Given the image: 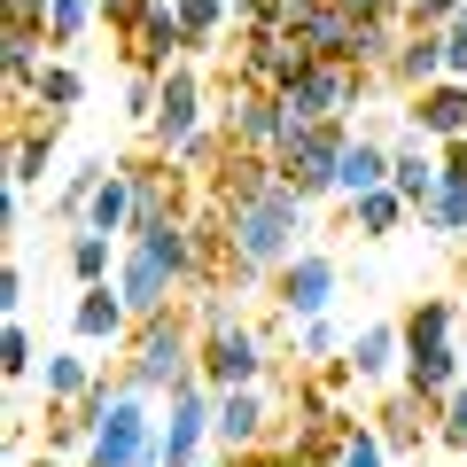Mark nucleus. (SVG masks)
Masks as SVG:
<instances>
[{
    "mask_svg": "<svg viewBox=\"0 0 467 467\" xmlns=\"http://www.w3.org/2000/svg\"><path fill=\"white\" fill-rule=\"evenodd\" d=\"M374 429H382L389 460H420V451L436 444V405H420L413 389H389L382 413H374Z\"/></svg>",
    "mask_w": 467,
    "mask_h": 467,
    "instance_id": "16",
    "label": "nucleus"
},
{
    "mask_svg": "<svg viewBox=\"0 0 467 467\" xmlns=\"http://www.w3.org/2000/svg\"><path fill=\"white\" fill-rule=\"evenodd\" d=\"M156 101H164V78H156V70H133V78H125V117H133L140 133H149Z\"/></svg>",
    "mask_w": 467,
    "mask_h": 467,
    "instance_id": "38",
    "label": "nucleus"
},
{
    "mask_svg": "<svg viewBox=\"0 0 467 467\" xmlns=\"http://www.w3.org/2000/svg\"><path fill=\"white\" fill-rule=\"evenodd\" d=\"M218 211H226V202H218ZM304 234H312V202H304L288 180L273 187L265 202H234L226 211V265H218V281H242V288L273 281L296 250H312Z\"/></svg>",
    "mask_w": 467,
    "mask_h": 467,
    "instance_id": "1",
    "label": "nucleus"
},
{
    "mask_svg": "<svg viewBox=\"0 0 467 467\" xmlns=\"http://www.w3.org/2000/svg\"><path fill=\"white\" fill-rule=\"evenodd\" d=\"M444 70L467 78V8H460V24H444Z\"/></svg>",
    "mask_w": 467,
    "mask_h": 467,
    "instance_id": "41",
    "label": "nucleus"
},
{
    "mask_svg": "<svg viewBox=\"0 0 467 467\" xmlns=\"http://www.w3.org/2000/svg\"><path fill=\"white\" fill-rule=\"evenodd\" d=\"M374 187H389V149L358 125V140L343 149V164H335V195L343 202H358V195H374Z\"/></svg>",
    "mask_w": 467,
    "mask_h": 467,
    "instance_id": "22",
    "label": "nucleus"
},
{
    "mask_svg": "<svg viewBox=\"0 0 467 467\" xmlns=\"http://www.w3.org/2000/svg\"><path fill=\"white\" fill-rule=\"evenodd\" d=\"M47 63H55V39L39 32V24H8V32H0V70H8V94L16 101H32V86H39Z\"/></svg>",
    "mask_w": 467,
    "mask_h": 467,
    "instance_id": "19",
    "label": "nucleus"
},
{
    "mask_svg": "<svg viewBox=\"0 0 467 467\" xmlns=\"http://www.w3.org/2000/svg\"><path fill=\"white\" fill-rule=\"evenodd\" d=\"M304 0H234V32H288Z\"/></svg>",
    "mask_w": 467,
    "mask_h": 467,
    "instance_id": "33",
    "label": "nucleus"
},
{
    "mask_svg": "<svg viewBox=\"0 0 467 467\" xmlns=\"http://www.w3.org/2000/svg\"><path fill=\"white\" fill-rule=\"evenodd\" d=\"M335 288H343V265L327 250H296L281 273H273V312L281 319H327Z\"/></svg>",
    "mask_w": 467,
    "mask_h": 467,
    "instance_id": "9",
    "label": "nucleus"
},
{
    "mask_svg": "<svg viewBox=\"0 0 467 467\" xmlns=\"http://www.w3.org/2000/svg\"><path fill=\"white\" fill-rule=\"evenodd\" d=\"M133 202H140V187H133V171H125V156H117V164H109V180H101V195L86 202V218H78V226L117 234V242H125V234H133Z\"/></svg>",
    "mask_w": 467,
    "mask_h": 467,
    "instance_id": "23",
    "label": "nucleus"
},
{
    "mask_svg": "<svg viewBox=\"0 0 467 467\" xmlns=\"http://www.w3.org/2000/svg\"><path fill=\"white\" fill-rule=\"evenodd\" d=\"M117 296L133 304V319H156V312H171V304H187V288H180V273H171L156 250L125 242V265H117Z\"/></svg>",
    "mask_w": 467,
    "mask_h": 467,
    "instance_id": "10",
    "label": "nucleus"
},
{
    "mask_svg": "<svg viewBox=\"0 0 467 467\" xmlns=\"http://www.w3.org/2000/svg\"><path fill=\"white\" fill-rule=\"evenodd\" d=\"M32 467H63V460H55V451H39V460H32Z\"/></svg>",
    "mask_w": 467,
    "mask_h": 467,
    "instance_id": "46",
    "label": "nucleus"
},
{
    "mask_svg": "<svg viewBox=\"0 0 467 467\" xmlns=\"http://www.w3.org/2000/svg\"><path fill=\"white\" fill-rule=\"evenodd\" d=\"M0 374H8V382H32V374H39V343H32V327H24V319H8V327H0Z\"/></svg>",
    "mask_w": 467,
    "mask_h": 467,
    "instance_id": "32",
    "label": "nucleus"
},
{
    "mask_svg": "<svg viewBox=\"0 0 467 467\" xmlns=\"http://www.w3.org/2000/svg\"><path fill=\"white\" fill-rule=\"evenodd\" d=\"M405 133H420V140H467V78H436V86H420V94H405Z\"/></svg>",
    "mask_w": 467,
    "mask_h": 467,
    "instance_id": "12",
    "label": "nucleus"
},
{
    "mask_svg": "<svg viewBox=\"0 0 467 467\" xmlns=\"http://www.w3.org/2000/svg\"><path fill=\"white\" fill-rule=\"evenodd\" d=\"M211 117H218V109H211V94H202V70H195V63L164 70V101H156V117H149V149H156V156H180Z\"/></svg>",
    "mask_w": 467,
    "mask_h": 467,
    "instance_id": "8",
    "label": "nucleus"
},
{
    "mask_svg": "<svg viewBox=\"0 0 467 467\" xmlns=\"http://www.w3.org/2000/svg\"><path fill=\"white\" fill-rule=\"evenodd\" d=\"M86 24H101V0H55V16H47V39L55 47H78Z\"/></svg>",
    "mask_w": 467,
    "mask_h": 467,
    "instance_id": "34",
    "label": "nucleus"
},
{
    "mask_svg": "<svg viewBox=\"0 0 467 467\" xmlns=\"http://www.w3.org/2000/svg\"><path fill=\"white\" fill-rule=\"evenodd\" d=\"M460 382H467V350H460V335H451V343H420V350H405L398 389H413L420 405H444Z\"/></svg>",
    "mask_w": 467,
    "mask_h": 467,
    "instance_id": "14",
    "label": "nucleus"
},
{
    "mask_svg": "<svg viewBox=\"0 0 467 467\" xmlns=\"http://www.w3.org/2000/svg\"><path fill=\"white\" fill-rule=\"evenodd\" d=\"M350 140H358V125H350V117H327V125L296 133L281 156H273V164H281V180L296 187L304 202H327V195H335V164H343Z\"/></svg>",
    "mask_w": 467,
    "mask_h": 467,
    "instance_id": "4",
    "label": "nucleus"
},
{
    "mask_svg": "<svg viewBox=\"0 0 467 467\" xmlns=\"http://www.w3.org/2000/svg\"><path fill=\"white\" fill-rule=\"evenodd\" d=\"M78 101H86V70L78 63H47V70H39V86H32V109H78Z\"/></svg>",
    "mask_w": 467,
    "mask_h": 467,
    "instance_id": "31",
    "label": "nucleus"
},
{
    "mask_svg": "<svg viewBox=\"0 0 467 467\" xmlns=\"http://www.w3.org/2000/svg\"><path fill=\"white\" fill-rule=\"evenodd\" d=\"M211 420H218V389L202 382H180L164 398V420H156V460L164 467H202V451H211Z\"/></svg>",
    "mask_w": 467,
    "mask_h": 467,
    "instance_id": "3",
    "label": "nucleus"
},
{
    "mask_svg": "<svg viewBox=\"0 0 467 467\" xmlns=\"http://www.w3.org/2000/svg\"><path fill=\"white\" fill-rule=\"evenodd\" d=\"M63 265H70L78 288H101V281H117V265H125V242H117V234H94V226H70Z\"/></svg>",
    "mask_w": 467,
    "mask_h": 467,
    "instance_id": "21",
    "label": "nucleus"
},
{
    "mask_svg": "<svg viewBox=\"0 0 467 467\" xmlns=\"http://www.w3.org/2000/svg\"><path fill=\"white\" fill-rule=\"evenodd\" d=\"M405 327V350H420V343H451L460 335V296H420L413 312L398 319Z\"/></svg>",
    "mask_w": 467,
    "mask_h": 467,
    "instance_id": "28",
    "label": "nucleus"
},
{
    "mask_svg": "<svg viewBox=\"0 0 467 467\" xmlns=\"http://www.w3.org/2000/svg\"><path fill=\"white\" fill-rule=\"evenodd\" d=\"M398 8H405V24H413V32H444V24H460L467 0H398Z\"/></svg>",
    "mask_w": 467,
    "mask_h": 467,
    "instance_id": "39",
    "label": "nucleus"
},
{
    "mask_svg": "<svg viewBox=\"0 0 467 467\" xmlns=\"http://www.w3.org/2000/svg\"><path fill=\"white\" fill-rule=\"evenodd\" d=\"M343 358L358 367V382H389V374H405V327L398 319H367L343 343Z\"/></svg>",
    "mask_w": 467,
    "mask_h": 467,
    "instance_id": "18",
    "label": "nucleus"
},
{
    "mask_svg": "<svg viewBox=\"0 0 467 467\" xmlns=\"http://www.w3.org/2000/svg\"><path fill=\"white\" fill-rule=\"evenodd\" d=\"M460 350H467V335H460Z\"/></svg>",
    "mask_w": 467,
    "mask_h": 467,
    "instance_id": "47",
    "label": "nucleus"
},
{
    "mask_svg": "<svg viewBox=\"0 0 467 467\" xmlns=\"http://www.w3.org/2000/svg\"><path fill=\"white\" fill-rule=\"evenodd\" d=\"M63 109H39V117H16V133H8V187H39L63 149Z\"/></svg>",
    "mask_w": 467,
    "mask_h": 467,
    "instance_id": "13",
    "label": "nucleus"
},
{
    "mask_svg": "<svg viewBox=\"0 0 467 467\" xmlns=\"http://www.w3.org/2000/svg\"><path fill=\"white\" fill-rule=\"evenodd\" d=\"M350 16H398V0H343Z\"/></svg>",
    "mask_w": 467,
    "mask_h": 467,
    "instance_id": "45",
    "label": "nucleus"
},
{
    "mask_svg": "<svg viewBox=\"0 0 467 467\" xmlns=\"http://www.w3.org/2000/svg\"><path fill=\"white\" fill-rule=\"evenodd\" d=\"M94 382H101V367H94V358H78V350H47V367H39L47 405H78Z\"/></svg>",
    "mask_w": 467,
    "mask_h": 467,
    "instance_id": "25",
    "label": "nucleus"
},
{
    "mask_svg": "<svg viewBox=\"0 0 467 467\" xmlns=\"http://www.w3.org/2000/svg\"><path fill=\"white\" fill-rule=\"evenodd\" d=\"M413 226L420 234H444L451 250H467V180H444V187H436V202L413 218Z\"/></svg>",
    "mask_w": 467,
    "mask_h": 467,
    "instance_id": "29",
    "label": "nucleus"
},
{
    "mask_svg": "<svg viewBox=\"0 0 467 467\" xmlns=\"http://www.w3.org/2000/svg\"><path fill=\"white\" fill-rule=\"evenodd\" d=\"M312 374H319V382H327V389H335V398H343V389H350V382H358V367H350L343 350H335V358H319V367H312Z\"/></svg>",
    "mask_w": 467,
    "mask_h": 467,
    "instance_id": "43",
    "label": "nucleus"
},
{
    "mask_svg": "<svg viewBox=\"0 0 467 467\" xmlns=\"http://www.w3.org/2000/svg\"><path fill=\"white\" fill-rule=\"evenodd\" d=\"M218 133H226L234 149H250V156H281L288 149V101L265 94V86H226Z\"/></svg>",
    "mask_w": 467,
    "mask_h": 467,
    "instance_id": "7",
    "label": "nucleus"
},
{
    "mask_svg": "<svg viewBox=\"0 0 467 467\" xmlns=\"http://www.w3.org/2000/svg\"><path fill=\"white\" fill-rule=\"evenodd\" d=\"M211 444L226 451V460H242V451H265V444H273L265 382H257V389H218V420H211Z\"/></svg>",
    "mask_w": 467,
    "mask_h": 467,
    "instance_id": "11",
    "label": "nucleus"
},
{
    "mask_svg": "<svg viewBox=\"0 0 467 467\" xmlns=\"http://www.w3.org/2000/svg\"><path fill=\"white\" fill-rule=\"evenodd\" d=\"M0 16H8V24H39V32H47L55 0H0Z\"/></svg>",
    "mask_w": 467,
    "mask_h": 467,
    "instance_id": "42",
    "label": "nucleus"
},
{
    "mask_svg": "<svg viewBox=\"0 0 467 467\" xmlns=\"http://www.w3.org/2000/svg\"><path fill=\"white\" fill-rule=\"evenodd\" d=\"M288 413H296V429H343L350 436V413L335 405V389L319 382V374H296V382H288Z\"/></svg>",
    "mask_w": 467,
    "mask_h": 467,
    "instance_id": "26",
    "label": "nucleus"
},
{
    "mask_svg": "<svg viewBox=\"0 0 467 467\" xmlns=\"http://www.w3.org/2000/svg\"><path fill=\"white\" fill-rule=\"evenodd\" d=\"M413 218V202L398 195V187H374V195H358L350 202V226H358V242H389V234Z\"/></svg>",
    "mask_w": 467,
    "mask_h": 467,
    "instance_id": "27",
    "label": "nucleus"
},
{
    "mask_svg": "<svg viewBox=\"0 0 467 467\" xmlns=\"http://www.w3.org/2000/svg\"><path fill=\"white\" fill-rule=\"evenodd\" d=\"M436 467H444V460H436Z\"/></svg>",
    "mask_w": 467,
    "mask_h": 467,
    "instance_id": "48",
    "label": "nucleus"
},
{
    "mask_svg": "<svg viewBox=\"0 0 467 467\" xmlns=\"http://www.w3.org/2000/svg\"><path fill=\"white\" fill-rule=\"evenodd\" d=\"M436 451H451V460H467V382L451 389L444 405H436Z\"/></svg>",
    "mask_w": 467,
    "mask_h": 467,
    "instance_id": "36",
    "label": "nucleus"
},
{
    "mask_svg": "<svg viewBox=\"0 0 467 467\" xmlns=\"http://www.w3.org/2000/svg\"><path fill=\"white\" fill-rule=\"evenodd\" d=\"M117 374L133 389H149V398H171L180 382H195L202 374V327L187 319V304H171V312H156V319H133Z\"/></svg>",
    "mask_w": 467,
    "mask_h": 467,
    "instance_id": "2",
    "label": "nucleus"
},
{
    "mask_svg": "<svg viewBox=\"0 0 467 467\" xmlns=\"http://www.w3.org/2000/svg\"><path fill=\"white\" fill-rule=\"evenodd\" d=\"M319 55L304 47L296 32H234V86H265V94H288V86L312 70Z\"/></svg>",
    "mask_w": 467,
    "mask_h": 467,
    "instance_id": "6",
    "label": "nucleus"
},
{
    "mask_svg": "<svg viewBox=\"0 0 467 467\" xmlns=\"http://www.w3.org/2000/svg\"><path fill=\"white\" fill-rule=\"evenodd\" d=\"M273 358H281V350H273L250 319H226V327L202 335V382L211 389H257L273 374Z\"/></svg>",
    "mask_w": 467,
    "mask_h": 467,
    "instance_id": "5",
    "label": "nucleus"
},
{
    "mask_svg": "<svg viewBox=\"0 0 467 467\" xmlns=\"http://www.w3.org/2000/svg\"><path fill=\"white\" fill-rule=\"evenodd\" d=\"M335 467H389V444H382V429L350 413V436H343V460H335Z\"/></svg>",
    "mask_w": 467,
    "mask_h": 467,
    "instance_id": "35",
    "label": "nucleus"
},
{
    "mask_svg": "<svg viewBox=\"0 0 467 467\" xmlns=\"http://www.w3.org/2000/svg\"><path fill=\"white\" fill-rule=\"evenodd\" d=\"M288 32H296L312 55H335V63H343V55H350V32H358V16H350L343 0H304Z\"/></svg>",
    "mask_w": 467,
    "mask_h": 467,
    "instance_id": "20",
    "label": "nucleus"
},
{
    "mask_svg": "<svg viewBox=\"0 0 467 467\" xmlns=\"http://www.w3.org/2000/svg\"><path fill=\"white\" fill-rule=\"evenodd\" d=\"M389 187H398L405 202H413V218L436 202V187H444V164H436V140H420V133H405L398 149H389Z\"/></svg>",
    "mask_w": 467,
    "mask_h": 467,
    "instance_id": "17",
    "label": "nucleus"
},
{
    "mask_svg": "<svg viewBox=\"0 0 467 467\" xmlns=\"http://www.w3.org/2000/svg\"><path fill=\"white\" fill-rule=\"evenodd\" d=\"M109 164H117V156H86V164H70V180L55 187V218H70V226H78L86 202H94V195H101V180H109Z\"/></svg>",
    "mask_w": 467,
    "mask_h": 467,
    "instance_id": "30",
    "label": "nucleus"
},
{
    "mask_svg": "<svg viewBox=\"0 0 467 467\" xmlns=\"http://www.w3.org/2000/svg\"><path fill=\"white\" fill-rule=\"evenodd\" d=\"M70 335H78L86 350H117L125 335H133V304L117 296V281L78 288V304H70Z\"/></svg>",
    "mask_w": 467,
    "mask_h": 467,
    "instance_id": "15",
    "label": "nucleus"
},
{
    "mask_svg": "<svg viewBox=\"0 0 467 467\" xmlns=\"http://www.w3.org/2000/svg\"><path fill=\"white\" fill-rule=\"evenodd\" d=\"M343 343H350V335L335 327V319H296V358H312V367H319V358H335Z\"/></svg>",
    "mask_w": 467,
    "mask_h": 467,
    "instance_id": "37",
    "label": "nucleus"
},
{
    "mask_svg": "<svg viewBox=\"0 0 467 467\" xmlns=\"http://www.w3.org/2000/svg\"><path fill=\"white\" fill-rule=\"evenodd\" d=\"M436 78H451L444 70V32H405L398 63H389V86H398V94H420V86H436Z\"/></svg>",
    "mask_w": 467,
    "mask_h": 467,
    "instance_id": "24",
    "label": "nucleus"
},
{
    "mask_svg": "<svg viewBox=\"0 0 467 467\" xmlns=\"http://www.w3.org/2000/svg\"><path fill=\"white\" fill-rule=\"evenodd\" d=\"M0 312L24 319V265H0Z\"/></svg>",
    "mask_w": 467,
    "mask_h": 467,
    "instance_id": "44",
    "label": "nucleus"
},
{
    "mask_svg": "<svg viewBox=\"0 0 467 467\" xmlns=\"http://www.w3.org/2000/svg\"><path fill=\"white\" fill-rule=\"evenodd\" d=\"M149 8H164V0H101V24H109L117 39H133L140 24H149Z\"/></svg>",
    "mask_w": 467,
    "mask_h": 467,
    "instance_id": "40",
    "label": "nucleus"
}]
</instances>
